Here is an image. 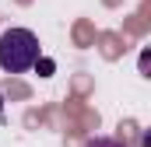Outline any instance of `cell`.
<instances>
[{"label": "cell", "instance_id": "obj_1", "mask_svg": "<svg viewBox=\"0 0 151 147\" xmlns=\"http://www.w3.org/2000/svg\"><path fill=\"white\" fill-rule=\"evenodd\" d=\"M42 56L35 32L28 28H7L0 35V70L4 74H25L35 67V60Z\"/></svg>", "mask_w": 151, "mask_h": 147}, {"label": "cell", "instance_id": "obj_2", "mask_svg": "<svg viewBox=\"0 0 151 147\" xmlns=\"http://www.w3.org/2000/svg\"><path fill=\"white\" fill-rule=\"evenodd\" d=\"M35 67L42 70V77H49V74H53V60H42V56H39V60H35Z\"/></svg>", "mask_w": 151, "mask_h": 147}, {"label": "cell", "instance_id": "obj_3", "mask_svg": "<svg viewBox=\"0 0 151 147\" xmlns=\"http://www.w3.org/2000/svg\"><path fill=\"white\" fill-rule=\"evenodd\" d=\"M88 147H119V144H116V140H91Z\"/></svg>", "mask_w": 151, "mask_h": 147}, {"label": "cell", "instance_id": "obj_4", "mask_svg": "<svg viewBox=\"0 0 151 147\" xmlns=\"http://www.w3.org/2000/svg\"><path fill=\"white\" fill-rule=\"evenodd\" d=\"M0 116H4V95H0Z\"/></svg>", "mask_w": 151, "mask_h": 147}]
</instances>
